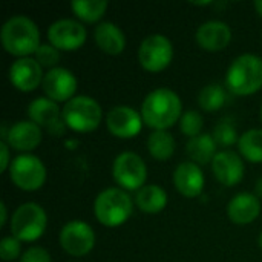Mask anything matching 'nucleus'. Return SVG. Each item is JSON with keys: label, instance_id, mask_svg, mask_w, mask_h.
Segmentation results:
<instances>
[{"label": "nucleus", "instance_id": "nucleus-36", "mask_svg": "<svg viewBox=\"0 0 262 262\" xmlns=\"http://www.w3.org/2000/svg\"><path fill=\"white\" fill-rule=\"evenodd\" d=\"M255 9H256V12L262 17V0H256L255 2Z\"/></svg>", "mask_w": 262, "mask_h": 262}, {"label": "nucleus", "instance_id": "nucleus-2", "mask_svg": "<svg viewBox=\"0 0 262 262\" xmlns=\"http://www.w3.org/2000/svg\"><path fill=\"white\" fill-rule=\"evenodd\" d=\"M3 49L18 58L35 54L40 48V31L37 25L25 15H14L8 18L0 31Z\"/></svg>", "mask_w": 262, "mask_h": 262}, {"label": "nucleus", "instance_id": "nucleus-20", "mask_svg": "<svg viewBox=\"0 0 262 262\" xmlns=\"http://www.w3.org/2000/svg\"><path fill=\"white\" fill-rule=\"evenodd\" d=\"M259 213H261L259 198L255 193H249V192L238 193L229 201L227 206L229 220L238 226L252 224L259 216Z\"/></svg>", "mask_w": 262, "mask_h": 262}, {"label": "nucleus", "instance_id": "nucleus-12", "mask_svg": "<svg viewBox=\"0 0 262 262\" xmlns=\"http://www.w3.org/2000/svg\"><path fill=\"white\" fill-rule=\"evenodd\" d=\"M28 115L32 123L46 129L52 137H61L68 127L63 121L58 104L48 97H38L32 100L28 107Z\"/></svg>", "mask_w": 262, "mask_h": 262}, {"label": "nucleus", "instance_id": "nucleus-17", "mask_svg": "<svg viewBox=\"0 0 262 262\" xmlns=\"http://www.w3.org/2000/svg\"><path fill=\"white\" fill-rule=\"evenodd\" d=\"M212 170L215 178L227 186H236L244 178V163L243 158L232 150H221L212 161Z\"/></svg>", "mask_w": 262, "mask_h": 262}, {"label": "nucleus", "instance_id": "nucleus-29", "mask_svg": "<svg viewBox=\"0 0 262 262\" xmlns=\"http://www.w3.org/2000/svg\"><path fill=\"white\" fill-rule=\"evenodd\" d=\"M203 126H204V120H203L201 114L196 112V111L184 112L181 120H180V130L184 135L190 137V138H195V137L201 135Z\"/></svg>", "mask_w": 262, "mask_h": 262}, {"label": "nucleus", "instance_id": "nucleus-9", "mask_svg": "<svg viewBox=\"0 0 262 262\" xmlns=\"http://www.w3.org/2000/svg\"><path fill=\"white\" fill-rule=\"evenodd\" d=\"M173 58V46L163 34H152L146 37L138 49V60L144 71L161 72Z\"/></svg>", "mask_w": 262, "mask_h": 262}, {"label": "nucleus", "instance_id": "nucleus-21", "mask_svg": "<svg viewBox=\"0 0 262 262\" xmlns=\"http://www.w3.org/2000/svg\"><path fill=\"white\" fill-rule=\"evenodd\" d=\"M94 40L97 46L109 55H118L126 48L124 32L112 21H103L97 25L94 31Z\"/></svg>", "mask_w": 262, "mask_h": 262}, {"label": "nucleus", "instance_id": "nucleus-1", "mask_svg": "<svg viewBox=\"0 0 262 262\" xmlns=\"http://www.w3.org/2000/svg\"><path fill=\"white\" fill-rule=\"evenodd\" d=\"M181 112L183 104L178 94L167 88L152 91L141 104L143 121L155 130H166L172 127L181 120Z\"/></svg>", "mask_w": 262, "mask_h": 262}, {"label": "nucleus", "instance_id": "nucleus-14", "mask_svg": "<svg viewBox=\"0 0 262 262\" xmlns=\"http://www.w3.org/2000/svg\"><path fill=\"white\" fill-rule=\"evenodd\" d=\"M41 86L49 100L55 103H68L74 98L77 91V78L66 68H54L45 74Z\"/></svg>", "mask_w": 262, "mask_h": 262}, {"label": "nucleus", "instance_id": "nucleus-5", "mask_svg": "<svg viewBox=\"0 0 262 262\" xmlns=\"http://www.w3.org/2000/svg\"><path fill=\"white\" fill-rule=\"evenodd\" d=\"M61 117L69 129L75 132H92L100 126L103 111L92 97L78 95L64 104Z\"/></svg>", "mask_w": 262, "mask_h": 262}, {"label": "nucleus", "instance_id": "nucleus-13", "mask_svg": "<svg viewBox=\"0 0 262 262\" xmlns=\"http://www.w3.org/2000/svg\"><path fill=\"white\" fill-rule=\"evenodd\" d=\"M143 117L129 106H115L106 115V127L117 138H134L141 132Z\"/></svg>", "mask_w": 262, "mask_h": 262}, {"label": "nucleus", "instance_id": "nucleus-10", "mask_svg": "<svg viewBox=\"0 0 262 262\" xmlns=\"http://www.w3.org/2000/svg\"><path fill=\"white\" fill-rule=\"evenodd\" d=\"M58 239L61 249L71 256H84L95 246V233L92 227L80 220L64 224Z\"/></svg>", "mask_w": 262, "mask_h": 262}, {"label": "nucleus", "instance_id": "nucleus-37", "mask_svg": "<svg viewBox=\"0 0 262 262\" xmlns=\"http://www.w3.org/2000/svg\"><path fill=\"white\" fill-rule=\"evenodd\" d=\"M258 243H259V247L262 249V232H261V235H259V239H258Z\"/></svg>", "mask_w": 262, "mask_h": 262}, {"label": "nucleus", "instance_id": "nucleus-33", "mask_svg": "<svg viewBox=\"0 0 262 262\" xmlns=\"http://www.w3.org/2000/svg\"><path fill=\"white\" fill-rule=\"evenodd\" d=\"M0 170L6 172L11 167V160H9V146L6 141H0Z\"/></svg>", "mask_w": 262, "mask_h": 262}, {"label": "nucleus", "instance_id": "nucleus-24", "mask_svg": "<svg viewBox=\"0 0 262 262\" xmlns=\"http://www.w3.org/2000/svg\"><path fill=\"white\" fill-rule=\"evenodd\" d=\"M175 138L167 130H155L147 138V150L157 161H167L175 154Z\"/></svg>", "mask_w": 262, "mask_h": 262}, {"label": "nucleus", "instance_id": "nucleus-27", "mask_svg": "<svg viewBox=\"0 0 262 262\" xmlns=\"http://www.w3.org/2000/svg\"><path fill=\"white\" fill-rule=\"evenodd\" d=\"M226 91L221 84L213 83L207 84L201 89L198 95V104L206 112H216L226 103Z\"/></svg>", "mask_w": 262, "mask_h": 262}, {"label": "nucleus", "instance_id": "nucleus-11", "mask_svg": "<svg viewBox=\"0 0 262 262\" xmlns=\"http://www.w3.org/2000/svg\"><path fill=\"white\" fill-rule=\"evenodd\" d=\"M86 28L72 18H60L48 28V40L58 51H77L86 41Z\"/></svg>", "mask_w": 262, "mask_h": 262}, {"label": "nucleus", "instance_id": "nucleus-16", "mask_svg": "<svg viewBox=\"0 0 262 262\" xmlns=\"http://www.w3.org/2000/svg\"><path fill=\"white\" fill-rule=\"evenodd\" d=\"M41 138H43L41 127H38L31 120L17 121L8 130L5 126L2 127V141H6L8 146L15 150H23V152L34 150L41 143Z\"/></svg>", "mask_w": 262, "mask_h": 262}, {"label": "nucleus", "instance_id": "nucleus-15", "mask_svg": "<svg viewBox=\"0 0 262 262\" xmlns=\"http://www.w3.org/2000/svg\"><path fill=\"white\" fill-rule=\"evenodd\" d=\"M43 69L35 58H18L9 66V81L20 92H32L43 83Z\"/></svg>", "mask_w": 262, "mask_h": 262}, {"label": "nucleus", "instance_id": "nucleus-30", "mask_svg": "<svg viewBox=\"0 0 262 262\" xmlns=\"http://www.w3.org/2000/svg\"><path fill=\"white\" fill-rule=\"evenodd\" d=\"M35 60L38 61V64L41 68H57L55 64L60 61V51L52 46L51 43H45V45H40V48L37 49L35 52Z\"/></svg>", "mask_w": 262, "mask_h": 262}, {"label": "nucleus", "instance_id": "nucleus-28", "mask_svg": "<svg viewBox=\"0 0 262 262\" xmlns=\"http://www.w3.org/2000/svg\"><path fill=\"white\" fill-rule=\"evenodd\" d=\"M213 140L216 144H220L223 147H230L232 144L239 141L236 127L230 118H223L218 121V124L213 129Z\"/></svg>", "mask_w": 262, "mask_h": 262}, {"label": "nucleus", "instance_id": "nucleus-22", "mask_svg": "<svg viewBox=\"0 0 262 262\" xmlns=\"http://www.w3.org/2000/svg\"><path fill=\"white\" fill-rule=\"evenodd\" d=\"M135 204L143 213L155 215L166 209L167 193L157 184H146L135 195Z\"/></svg>", "mask_w": 262, "mask_h": 262}, {"label": "nucleus", "instance_id": "nucleus-4", "mask_svg": "<svg viewBox=\"0 0 262 262\" xmlns=\"http://www.w3.org/2000/svg\"><path fill=\"white\" fill-rule=\"evenodd\" d=\"M134 212L132 198L117 187H109L98 193L94 201V215L104 227H118L124 224Z\"/></svg>", "mask_w": 262, "mask_h": 262}, {"label": "nucleus", "instance_id": "nucleus-18", "mask_svg": "<svg viewBox=\"0 0 262 262\" xmlns=\"http://www.w3.org/2000/svg\"><path fill=\"white\" fill-rule=\"evenodd\" d=\"M196 43L209 52H218L226 49L232 41V29L227 23L220 20H210L203 23L195 34Z\"/></svg>", "mask_w": 262, "mask_h": 262}, {"label": "nucleus", "instance_id": "nucleus-34", "mask_svg": "<svg viewBox=\"0 0 262 262\" xmlns=\"http://www.w3.org/2000/svg\"><path fill=\"white\" fill-rule=\"evenodd\" d=\"M0 213H2V216H0V227H3L6 224V220H8V212H6V204L5 203L0 204Z\"/></svg>", "mask_w": 262, "mask_h": 262}, {"label": "nucleus", "instance_id": "nucleus-38", "mask_svg": "<svg viewBox=\"0 0 262 262\" xmlns=\"http://www.w3.org/2000/svg\"><path fill=\"white\" fill-rule=\"evenodd\" d=\"M261 120H262V107H261Z\"/></svg>", "mask_w": 262, "mask_h": 262}, {"label": "nucleus", "instance_id": "nucleus-3", "mask_svg": "<svg viewBox=\"0 0 262 262\" xmlns=\"http://www.w3.org/2000/svg\"><path fill=\"white\" fill-rule=\"evenodd\" d=\"M226 83L235 95H252L262 88V58L243 54L229 66Z\"/></svg>", "mask_w": 262, "mask_h": 262}, {"label": "nucleus", "instance_id": "nucleus-19", "mask_svg": "<svg viewBox=\"0 0 262 262\" xmlns=\"http://www.w3.org/2000/svg\"><path fill=\"white\" fill-rule=\"evenodd\" d=\"M173 184L186 198H196L204 189V173L193 161L181 163L173 172Z\"/></svg>", "mask_w": 262, "mask_h": 262}, {"label": "nucleus", "instance_id": "nucleus-32", "mask_svg": "<svg viewBox=\"0 0 262 262\" xmlns=\"http://www.w3.org/2000/svg\"><path fill=\"white\" fill-rule=\"evenodd\" d=\"M20 262H51V255L46 249L40 246H32L25 250Z\"/></svg>", "mask_w": 262, "mask_h": 262}, {"label": "nucleus", "instance_id": "nucleus-26", "mask_svg": "<svg viewBox=\"0 0 262 262\" xmlns=\"http://www.w3.org/2000/svg\"><path fill=\"white\" fill-rule=\"evenodd\" d=\"M71 9L81 21L95 23L104 15V12L107 9V2H104V0H75L71 3Z\"/></svg>", "mask_w": 262, "mask_h": 262}, {"label": "nucleus", "instance_id": "nucleus-35", "mask_svg": "<svg viewBox=\"0 0 262 262\" xmlns=\"http://www.w3.org/2000/svg\"><path fill=\"white\" fill-rule=\"evenodd\" d=\"M255 195L258 198H262V177L256 181V184H255Z\"/></svg>", "mask_w": 262, "mask_h": 262}, {"label": "nucleus", "instance_id": "nucleus-25", "mask_svg": "<svg viewBox=\"0 0 262 262\" xmlns=\"http://www.w3.org/2000/svg\"><path fill=\"white\" fill-rule=\"evenodd\" d=\"M241 155L250 163H262V129H250L239 137Z\"/></svg>", "mask_w": 262, "mask_h": 262}, {"label": "nucleus", "instance_id": "nucleus-23", "mask_svg": "<svg viewBox=\"0 0 262 262\" xmlns=\"http://www.w3.org/2000/svg\"><path fill=\"white\" fill-rule=\"evenodd\" d=\"M187 155L193 160L195 164H209L216 157V143L213 135L201 134L195 138H190L187 143Z\"/></svg>", "mask_w": 262, "mask_h": 262}, {"label": "nucleus", "instance_id": "nucleus-6", "mask_svg": "<svg viewBox=\"0 0 262 262\" xmlns=\"http://www.w3.org/2000/svg\"><path fill=\"white\" fill-rule=\"evenodd\" d=\"M48 226V216L41 206L35 203H25L12 213L9 229L14 238L20 243H32L43 236Z\"/></svg>", "mask_w": 262, "mask_h": 262}, {"label": "nucleus", "instance_id": "nucleus-31", "mask_svg": "<svg viewBox=\"0 0 262 262\" xmlns=\"http://www.w3.org/2000/svg\"><path fill=\"white\" fill-rule=\"evenodd\" d=\"M21 258V247L20 241L14 236H6L0 243V259L5 262L14 261Z\"/></svg>", "mask_w": 262, "mask_h": 262}, {"label": "nucleus", "instance_id": "nucleus-8", "mask_svg": "<svg viewBox=\"0 0 262 262\" xmlns=\"http://www.w3.org/2000/svg\"><path fill=\"white\" fill-rule=\"evenodd\" d=\"M112 175L123 189L138 192L146 186L147 166L135 152H123L114 160Z\"/></svg>", "mask_w": 262, "mask_h": 262}, {"label": "nucleus", "instance_id": "nucleus-7", "mask_svg": "<svg viewBox=\"0 0 262 262\" xmlns=\"http://www.w3.org/2000/svg\"><path fill=\"white\" fill-rule=\"evenodd\" d=\"M9 178L18 189L25 192H34L43 187L46 181V167L38 157L23 154L12 160Z\"/></svg>", "mask_w": 262, "mask_h": 262}]
</instances>
